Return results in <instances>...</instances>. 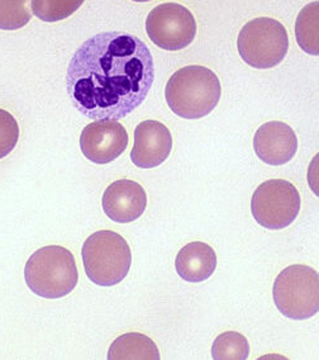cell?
Segmentation results:
<instances>
[{
  "instance_id": "8fae6325",
  "label": "cell",
  "mask_w": 319,
  "mask_h": 360,
  "mask_svg": "<svg viewBox=\"0 0 319 360\" xmlns=\"http://www.w3.org/2000/svg\"><path fill=\"white\" fill-rule=\"evenodd\" d=\"M102 206L112 221L131 224L146 211V191L134 180H115L103 194Z\"/></svg>"
},
{
  "instance_id": "52a82bcc",
  "label": "cell",
  "mask_w": 319,
  "mask_h": 360,
  "mask_svg": "<svg viewBox=\"0 0 319 360\" xmlns=\"http://www.w3.org/2000/svg\"><path fill=\"white\" fill-rule=\"evenodd\" d=\"M299 191L290 181L271 179L260 184L251 200L256 222L268 230H282L292 225L300 211Z\"/></svg>"
},
{
  "instance_id": "ba28073f",
  "label": "cell",
  "mask_w": 319,
  "mask_h": 360,
  "mask_svg": "<svg viewBox=\"0 0 319 360\" xmlns=\"http://www.w3.org/2000/svg\"><path fill=\"white\" fill-rule=\"evenodd\" d=\"M146 33L148 39L160 49L179 51L195 39L197 20L184 6L162 3L147 15Z\"/></svg>"
},
{
  "instance_id": "7c38bea8",
  "label": "cell",
  "mask_w": 319,
  "mask_h": 360,
  "mask_svg": "<svg viewBox=\"0 0 319 360\" xmlns=\"http://www.w3.org/2000/svg\"><path fill=\"white\" fill-rule=\"evenodd\" d=\"M254 148L263 162L279 167L293 160L298 150V139L287 123L271 121L256 131Z\"/></svg>"
},
{
  "instance_id": "9c48e42d",
  "label": "cell",
  "mask_w": 319,
  "mask_h": 360,
  "mask_svg": "<svg viewBox=\"0 0 319 360\" xmlns=\"http://www.w3.org/2000/svg\"><path fill=\"white\" fill-rule=\"evenodd\" d=\"M128 146L127 129L118 121H94L80 136V148L88 160L104 165L118 159Z\"/></svg>"
},
{
  "instance_id": "8992f818",
  "label": "cell",
  "mask_w": 319,
  "mask_h": 360,
  "mask_svg": "<svg viewBox=\"0 0 319 360\" xmlns=\"http://www.w3.org/2000/svg\"><path fill=\"white\" fill-rule=\"evenodd\" d=\"M237 49L243 61L249 66L271 69L287 58V28L279 20L268 17L249 20L240 31Z\"/></svg>"
},
{
  "instance_id": "277c9868",
  "label": "cell",
  "mask_w": 319,
  "mask_h": 360,
  "mask_svg": "<svg viewBox=\"0 0 319 360\" xmlns=\"http://www.w3.org/2000/svg\"><path fill=\"white\" fill-rule=\"evenodd\" d=\"M84 269L93 283L112 287L127 277L132 251L126 238L110 230L96 231L84 243Z\"/></svg>"
},
{
  "instance_id": "4fadbf2b",
  "label": "cell",
  "mask_w": 319,
  "mask_h": 360,
  "mask_svg": "<svg viewBox=\"0 0 319 360\" xmlns=\"http://www.w3.org/2000/svg\"><path fill=\"white\" fill-rule=\"evenodd\" d=\"M176 273L189 283H200L213 276L217 268V254L203 241L186 244L175 259Z\"/></svg>"
},
{
  "instance_id": "5b68a950",
  "label": "cell",
  "mask_w": 319,
  "mask_h": 360,
  "mask_svg": "<svg viewBox=\"0 0 319 360\" xmlns=\"http://www.w3.org/2000/svg\"><path fill=\"white\" fill-rule=\"evenodd\" d=\"M273 297L278 309L292 320H306L318 314V271L303 264L290 265L276 277Z\"/></svg>"
},
{
  "instance_id": "5bb4252c",
  "label": "cell",
  "mask_w": 319,
  "mask_h": 360,
  "mask_svg": "<svg viewBox=\"0 0 319 360\" xmlns=\"http://www.w3.org/2000/svg\"><path fill=\"white\" fill-rule=\"evenodd\" d=\"M159 347L141 333H128L117 338L109 347V360H159Z\"/></svg>"
},
{
  "instance_id": "2e32d148",
  "label": "cell",
  "mask_w": 319,
  "mask_h": 360,
  "mask_svg": "<svg viewBox=\"0 0 319 360\" xmlns=\"http://www.w3.org/2000/svg\"><path fill=\"white\" fill-rule=\"evenodd\" d=\"M249 355L247 338L236 331L219 335L211 347V358L216 360H246Z\"/></svg>"
},
{
  "instance_id": "7a4b0ae2",
  "label": "cell",
  "mask_w": 319,
  "mask_h": 360,
  "mask_svg": "<svg viewBox=\"0 0 319 360\" xmlns=\"http://www.w3.org/2000/svg\"><path fill=\"white\" fill-rule=\"evenodd\" d=\"M221 96L222 85L217 74L202 65H189L175 71L165 88L169 108L184 120L211 115Z\"/></svg>"
},
{
  "instance_id": "6da1fadb",
  "label": "cell",
  "mask_w": 319,
  "mask_h": 360,
  "mask_svg": "<svg viewBox=\"0 0 319 360\" xmlns=\"http://www.w3.org/2000/svg\"><path fill=\"white\" fill-rule=\"evenodd\" d=\"M155 80L152 53L131 33L103 32L72 55L66 75L71 102L84 116L118 121L146 99Z\"/></svg>"
},
{
  "instance_id": "30bf717a",
  "label": "cell",
  "mask_w": 319,
  "mask_h": 360,
  "mask_svg": "<svg viewBox=\"0 0 319 360\" xmlns=\"http://www.w3.org/2000/svg\"><path fill=\"white\" fill-rule=\"evenodd\" d=\"M173 136L164 123L153 120L141 122L134 129V145L131 159L136 167H160L171 154Z\"/></svg>"
},
{
  "instance_id": "ac0fdd59",
  "label": "cell",
  "mask_w": 319,
  "mask_h": 360,
  "mask_svg": "<svg viewBox=\"0 0 319 360\" xmlns=\"http://www.w3.org/2000/svg\"><path fill=\"white\" fill-rule=\"evenodd\" d=\"M30 20L31 13L26 7V1H0V30H20Z\"/></svg>"
},
{
  "instance_id": "d6986e66",
  "label": "cell",
  "mask_w": 319,
  "mask_h": 360,
  "mask_svg": "<svg viewBox=\"0 0 319 360\" xmlns=\"http://www.w3.org/2000/svg\"><path fill=\"white\" fill-rule=\"evenodd\" d=\"M20 140V126L13 115L0 108V159L13 151Z\"/></svg>"
},
{
  "instance_id": "3957f363",
  "label": "cell",
  "mask_w": 319,
  "mask_h": 360,
  "mask_svg": "<svg viewBox=\"0 0 319 360\" xmlns=\"http://www.w3.org/2000/svg\"><path fill=\"white\" fill-rule=\"evenodd\" d=\"M25 279L34 295L58 300L70 295L79 282L75 257L60 245L44 246L34 251L25 268Z\"/></svg>"
},
{
  "instance_id": "9a60e30c",
  "label": "cell",
  "mask_w": 319,
  "mask_h": 360,
  "mask_svg": "<svg viewBox=\"0 0 319 360\" xmlns=\"http://www.w3.org/2000/svg\"><path fill=\"white\" fill-rule=\"evenodd\" d=\"M295 36L303 51L318 56L319 3L312 1L303 8L295 22Z\"/></svg>"
},
{
  "instance_id": "e0dca14e",
  "label": "cell",
  "mask_w": 319,
  "mask_h": 360,
  "mask_svg": "<svg viewBox=\"0 0 319 360\" xmlns=\"http://www.w3.org/2000/svg\"><path fill=\"white\" fill-rule=\"evenodd\" d=\"M83 0L70 1V0H61V1H46V0H37L32 1L31 7L34 15L41 20L45 22H58L70 17L75 13L79 8L83 6Z\"/></svg>"
}]
</instances>
